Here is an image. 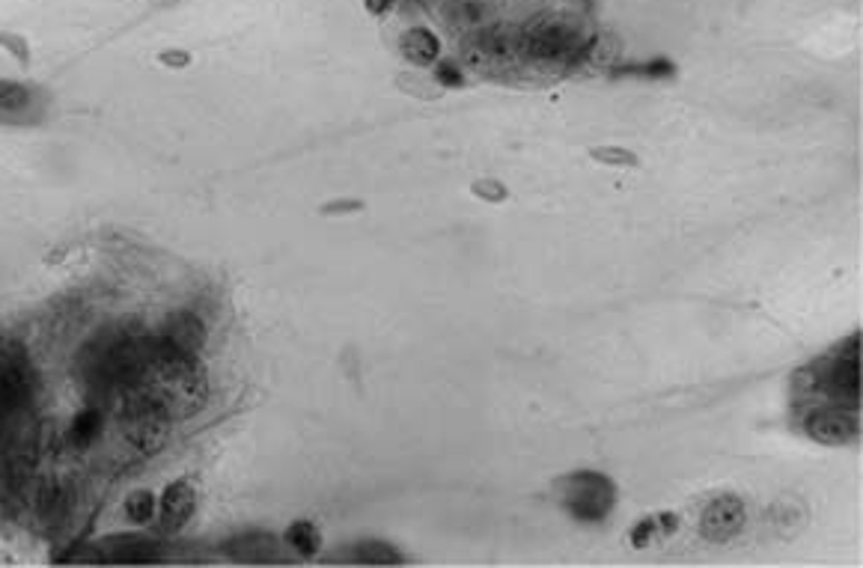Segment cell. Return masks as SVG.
Masks as SVG:
<instances>
[{
  "mask_svg": "<svg viewBox=\"0 0 863 568\" xmlns=\"http://www.w3.org/2000/svg\"><path fill=\"white\" fill-rule=\"evenodd\" d=\"M135 381L144 390V402L158 408L164 417L194 414L206 399V375L197 366V358L170 352L158 340L146 349Z\"/></svg>",
  "mask_w": 863,
  "mask_h": 568,
  "instance_id": "obj_1",
  "label": "cell"
},
{
  "mask_svg": "<svg viewBox=\"0 0 863 568\" xmlns=\"http://www.w3.org/2000/svg\"><path fill=\"white\" fill-rule=\"evenodd\" d=\"M816 388L834 402V408L852 411L861 405V336L845 340L840 352L818 366Z\"/></svg>",
  "mask_w": 863,
  "mask_h": 568,
  "instance_id": "obj_2",
  "label": "cell"
},
{
  "mask_svg": "<svg viewBox=\"0 0 863 568\" xmlns=\"http://www.w3.org/2000/svg\"><path fill=\"white\" fill-rule=\"evenodd\" d=\"M614 482L592 470H578L563 482V503L578 521H601L614 506Z\"/></svg>",
  "mask_w": 863,
  "mask_h": 568,
  "instance_id": "obj_3",
  "label": "cell"
},
{
  "mask_svg": "<svg viewBox=\"0 0 863 568\" xmlns=\"http://www.w3.org/2000/svg\"><path fill=\"white\" fill-rule=\"evenodd\" d=\"M745 527V503L733 494H724L706 506L700 518V530L709 541H729Z\"/></svg>",
  "mask_w": 863,
  "mask_h": 568,
  "instance_id": "obj_4",
  "label": "cell"
},
{
  "mask_svg": "<svg viewBox=\"0 0 863 568\" xmlns=\"http://www.w3.org/2000/svg\"><path fill=\"white\" fill-rule=\"evenodd\" d=\"M158 343H161L164 349H170V352L185 354V358H197L203 343H206V327H203L200 319L192 316V313H176V316L164 322Z\"/></svg>",
  "mask_w": 863,
  "mask_h": 568,
  "instance_id": "obj_5",
  "label": "cell"
},
{
  "mask_svg": "<svg viewBox=\"0 0 863 568\" xmlns=\"http://www.w3.org/2000/svg\"><path fill=\"white\" fill-rule=\"evenodd\" d=\"M524 48L539 60H557V57L572 55L575 37L563 21H539L528 30Z\"/></svg>",
  "mask_w": 863,
  "mask_h": 568,
  "instance_id": "obj_6",
  "label": "cell"
},
{
  "mask_svg": "<svg viewBox=\"0 0 863 568\" xmlns=\"http://www.w3.org/2000/svg\"><path fill=\"white\" fill-rule=\"evenodd\" d=\"M30 381L28 361H21V354H10L0 361V417H7L10 411L21 408L28 402Z\"/></svg>",
  "mask_w": 863,
  "mask_h": 568,
  "instance_id": "obj_7",
  "label": "cell"
},
{
  "mask_svg": "<svg viewBox=\"0 0 863 568\" xmlns=\"http://www.w3.org/2000/svg\"><path fill=\"white\" fill-rule=\"evenodd\" d=\"M810 438H816L818 443H827V447H840V443L852 441L857 434V423H854L852 414H845V408H818L813 411L807 420Z\"/></svg>",
  "mask_w": 863,
  "mask_h": 568,
  "instance_id": "obj_8",
  "label": "cell"
},
{
  "mask_svg": "<svg viewBox=\"0 0 863 568\" xmlns=\"http://www.w3.org/2000/svg\"><path fill=\"white\" fill-rule=\"evenodd\" d=\"M164 425H167V417H164L158 408L149 405V402H144V408L128 420V438L144 452L158 450L164 438H167V429H164Z\"/></svg>",
  "mask_w": 863,
  "mask_h": 568,
  "instance_id": "obj_9",
  "label": "cell"
},
{
  "mask_svg": "<svg viewBox=\"0 0 863 568\" xmlns=\"http://www.w3.org/2000/svg\"><path fill=\"white\" fill-rule=\"evenodd\" d=\"M194 512V488L188 482H173L161 494V523L167 530H179Z\"/></svg>",
  "mask_w": 863,
  "mask_h": 568,
  "instance_id": "obj_10",
  "label": "cell"
},
{
  "mask_svg": "<svg viewBox=\"0 0 863 568\" xmlns=\"http://www.w3.org/2000/svg\"><path fill=\"white\" fill-rule=\"evenodd\" d=\"M37 110V92L16 81H0V123H21Z\"/></svg>",
  "mask_w": 863,
  "mask_h": 568,
  "instance_id": "obj_11",
  "label": "cell"
},
{
  "mask_svg": "<svg viewBox=\"0 0 863 568\" xmlns=\"http://www.w3.org/2000/svg\"><path fill=\"white\" fill-rule=\"evenodd\" d=\"M402 51H405V57H409L411 63L429 66V63H435L438 51H441V42H438V37L432 33V30L414 28L405 33V39H402Z\"/></svg>",
  "mask_w": 863,
  "mask_h": 568,
  "instance_id": "obj_12",
  "label": "cell"
},
{
  "mask_svg": "<svg viewBox=\"0 0 863 568\" xmlns=\"http://www.w3.org/2000/svg\"><path fill=\"white\" fill-rule=\"evenodd\" d=\"M37 509H39V518L48 523H55L63 518L66 509H69V491H66L60 479H51V482H46V486L39 488Z\"/></svg>",
  "mask_w": 863,
  "mask_h": 568,
  "instance_id": "obj_13",
  "label": "cell"
},
{
  "mask_svg": "<svg viewBox=\"0 0 863 568\" xmlns=\"http://www.w3.org/2000/svg\"><path fill=\"white\" fill-rule=\"evenodd\" d=\"M99 414L92 411V408H84V411H78L72 420V425H69V443H72L75 450H87L96 438H99Z\"/></svg>",
  "mask_w": 863,
  "mask_h": 568,
  "instance_id": "obj_14",
  "label": "cell"
},
{
  "mask_svg": "<svg viewBox=\"0 0 863 568\" xmlns=\"http://www.w3.org/2000/svg\"><path fill=\"white\" fill-rule=\"evenodd\" d=\"M286 541H290L298 554H304V557H310V554H316V550L322 548V536H318V530L310 521L292 523L290 530H286Z\"/></svg>",
  "mask_w": 863,
  "mask_h": 568,
  "instance_id": "obj_15",
  "label": "cell"
},
{
  "mask_svg": "<svg viewBox=\"0 0 863 568\" xmlns=\"http://www.w3.org/2000/svg\"><path fill=\"white\" fill-rule=\"evenodd\" d=\"M155 503H158V500H155V497L149 494V491H135V494H131L126 500L128 521L146 523L155 515Z\"/></svg>",
  "mask_w": 863,
  "mask_h": 568,
  "instance_id": "obj_16",
  "label": "cell"
},
{
  "mask_svg": "<svg viewBox=\"0 0 863 568\" xmlns=\"http://www.w3.org/2000/svg\"><path fill=\"white\" fill-rule=\"evenodd\" d=\"M357 559H361V562H400V554H393L388 545L373 541V545H361Z\"/></svg>",
  "mask_w": 863,
  "mask_h": 568,
  "instance_id": "obj_17",
  "label": "cell"
},
{
  "mask_svg": "<svg viewBox=\"0 0 863 568\" xmlns=\"http://www.w3.org/2000/svg\"><path fill=\"white\" fill-rule=\"evenodd\" d=\"M435 78H438V84H441V87H462V84H464L462 69H459V66H455V63H441V66H438Z\"/></svg>",
  "mask_w": 863,
  "mask_h": 568,
  "instance_id": "obj_18",
  "label": "cell"
},
{
  "mask_svg": "<svg viewBox=\"0 0 863 568\" xmlns=\"http://www.w3.org/2000/svg\"><path fill=\"white\" fill-rule=\"evenodd\" d=\"M655 530H658V523H655V518H646V521H640L635 527V530H631V545H635V548H644L646 541L653 539Z\"/></svg>",
  "mask_w": 863,
  "mask_h": 568,
  "instance_id": "obj_19",
  "label": "cell"
},
{
  "mask_svg": "<svg viewBox=\"0 0 863 568\" xmlns=\"http://www.w3.org/2000/svg\"><path fill=\"white\" fill-rule=\"evenodd\" d=\"M673 69H676V66H673L670 60H653V63L640 66L637 72L646 75V78H667V75H673Z\"/></svg>",
  "mask_w": 863,
  "mask_h": 568,
  "instance_id": "obj_20",
  "label": "cell"
},
{
  "mask_svg": "<svg viewBox=\"0 0 863 568\" xmlns=\"http://www.w3.org/2000/svg\"><path fill=\"white\" fill-rule=\"evenodd\" d=\"M596 158H601V161H614V164H635V155L617 153V149H601V153H596Z\"/></svg>",
  "mask_w": 863,
  "mask_h": 568,
  "instance_id": "obj_21",
  "label": "cell"
},
{
  "mask_svg": "<svg viewBox=\"0 0 863 568\" xmlns=\"http://www.w3.org/2000/svg\"><path fill=\"white\" fill-rule=\"evenodd\" d=\"M393 0H366V10L373 12V16H382V12L391 10Z\"/></svg>",
  "mask_w": 863,
  "mask_h": 568,
  "instance_id": "obj_22",
  "label": "cell"
},
{
  "mask_svg": "<svg viewBox=\"0 0 863 568\" xmlns=\"http://www.w3.org/2000/svg\"><path fill=\"white\" fill-rule=\"evenodd\" d=\"M658 521H661V530H667V532H673V530H676V523H679V515H661V518H658Z\"/></svg>",
  "mask_w": 863,
  "mask_h": 568,
  "instance_id": "obj_23",
  "label": "cell"
}]
</instances>
